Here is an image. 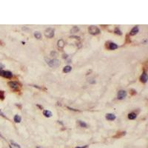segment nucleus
<instances>
[{
  "mask_svg": "<svg viewBox=\"0 0 148 148\" xmlns=\"http://www.w3.org/2000/svg\"><path fill=\"white\" fill-rule=\"evenodd\" d=\"M47 63L50 67H58L60 65V61L58 59H51L47 60Z\"/></svg>",
  "mask_w": 148,
  "mask_h": 148,
  "instance_id": "1",
  "label": "nucleus"
},
{
  "mask_svg": "<svg viewBox=\"0 0 148 148\" xmlns=\"http://www.w3.org/2000/svg\"><path fill=\"white\" fill-rule=\"evenodd\" d=\"M88 31L90 34L92 35H97L100 33V29L97 26H94V25H92V26H90L89 28H88Z\"/></svg>",
  "mask_w": 148,
  "mask_h": 148,
  "instance_id": "2",
  "label": "nucleus"
},
{
  "mask_svg": "<svg viewBox=\"0 0 148 148\" xmlns=\"http://www.w3.org/2000/svg\"><path fill=\"white\" fill-rule=\"evenodd\" d=\"M0 76L4 77V78H7V79H10L13 77V73L10 71L8 70H0Z\"/></svg>",
  "mask_w": 148,
  "mask_h": 148,
  "instance_id": "3",
  "label": "nucleus"
},
{
  "mask_svg": "<svg viewBox=\"0 0 148 148\" xmlns=\"http://www.w3.org/2000/svg\"><path fill=\"white\" fill-rule=\"evenodd\" d=\"M45 35L46 37L48 38H53L54 36V30L52 29V28H48L45 30Z\"/></svg>",
  "mask_w": 148,
  "mask_h": 148,
  "instance_id": "4",
  "label": "nucleus"
},
{
  "mask_svg": "<svg viewBox=\"0 0 148 148\" xmlns=\"http://www.w3.org/2000/svg\"><path fill=\"white\" fill-rule=\"evenodd\" d=\"M127 96V92L125 90H121L118 92V95H117V99L119 100H123L126 98Z\"/></svg>",
  "mask_w": 148,
  "mask_h": 148,
  "instance_id": "5",
  "label": "nucleus"
},
{
  "mask_svg": "<svg viewBox=\"0 0 148 148\" xmlns=\"http://www.w3.org/2000/svg\"><path fill=\"white\" fill-rule=\"evenodd\" d=\"M8 85L13 90H16L19 88V84L16 82H8Z\"/></svg>",
  "mask_w": 148,
  "mask_h": 148,
  "instance_id": "6",
  "label": "nucleus"
},
{
  "mask_svg": "<svg viewBox=\"0 0 148 148\" xmlns=\"http://www.w3.org/2000/svg\"><path fill=\"white\" fill-rule=\"evenodd\" d=\"M140 80L143 83H146L148 82V74H147V73L145 71L143 72V73L142 74V76L140 77Z\"/></svg>",
  "mask_w": 148,
  "mask_h": 148,
  "instance_id": "7",
  "label": "nucleus"
},
{
  "mask_svg": "<svg viewBox=\"0 0 148 148\" xmlns=\"http://www.w3.org/2000/svg\"><path fill=\"white\" fill-rule=\"evenodd\" d=\"M139 27L138 26H135L131 30H130V36H135V35H136L138 33H139Z\"/></svg>",
  "mask_w": 148,
  "mask_h": 148,
  "instance_id": "8",
  "label": "nucleus"
},
{
  "mask_svg": "<svg viewBox=\"0 0 148 148\" xmlns=\"http://www.w3.org/2000/svg\"><path fill=\"white\" fill-rule=\"evenodd\" d=\"M116 116L113 113H107L106 115V119L109 120V121H113L116 119Z\"/></svg>",
  "mask_w": 148,
  "mask_h": 148,
  "instance_id": "9",
  "label": "nucleus"
},
{
  "mask_svg": "<svg viewBox=\"0 0 148 148\" xmlns=\"http://www.w3.org/2000/svg\"><path fill=\"white\" fill-rule=\"evenodd\" d=\"M118 48V46L116 44V43H113V42H110L108 45V48L111 50H113L117 49Z\"/></svg>",
  "mask_w": 148,
  "mask_h": 148,
  "instance_id": "10",
  "label": "nucleus"
},
{
  "mask_svg": "<svg viewBox=\"0 0 148 148\" xmlns=\"http://www.w3.org/2000/svg\"><path fill=\"white\" fill-rule=\"evenodd\" d=\"M64 45H65V42H64L63 39H59L57 42V46L59 48H63L64 47Z\"/></svg>",
  "mask_w": 148,
  "mask_h": 148,
  "instance_id": "11",
  "label": "nucleus"
},
{
  "mask_svg": "<svg viewBox=\"0 0 148 148\" xmlns=\"http://www.w3.org/2000/svg\"><path fill=\"white\" fill-rule=\"evenodd\" d=\"M43 115L47 117V118H50L52 116V113L50 111V110H45L43 111Z\"/></svg>",
  "mask_w": 148,
  "mask_h": 148,
  "instance_id": "12",
  "label": "nucleus"
},
{
  "mask_svg": "<svg viewBox=\"0 0 148 148\" xmlns=\"http://www.w3.org/2000/svg\"><path fill=\"white\" fill-rule=\"evenodd\" d=\"M72 70V67L71 66H69V65H67L65 66L64 68H63V72L67 73H69Z\"/></svg>",
  "mask_w": 148,
  "mask_h": 148,
  "instance_id": "13",
  "label": "nucleus"
},
{
  "mask_svg": "<svg viewBox=\"0 0 148 148\" xmlns=\"http://www.w3.org/2000/svg\"><path fill=\"white\" fill-rule=\"evenodd\" d=\"M137 117V115L135 113H130L128 114V118L130 119V120H133V119H136Z\"/></svg>",
  "mask_w": 148,
  "mask_h": 148,
  "instance_id": "14",
  "label": "nucleus"
},
{
  "mask_svg": "<svg viewBox=\"0 0 148 148\" xmlns=\"http://www.w3.org/2000/svg\"><path fill=\"white\" fill-rule=\"evenodd\" d=\"M21 121H22V118H21L20 116L16 115V116H14V121H15L16 123H20Z\"/></svg>",
  "mask_w": 148,
  "mask_h": 148,
  "instance_id": "15",
  "label": "nucleus"
},
{
  "mask_svg": "<svg viewBox=\"0 0 148 148\" xmlns=\"http://www.w3.org/2000/svg\"><path fill=\"white\" fill-rule=\"evenodd\" d=\"M34 36L36 37V39H42V33H39V32H35L34 33Z\"/></svg>",
  "mask_w": 148,
  "mask_h": 148,
  "instance_id": "16",
  "label": "nucleus"
},
{
  "mask_svg": "<svg viewBox=\"0 0 148 148\" xmlns=\"http://www.w3.org/2000/svg\"><path fill=\"white\" fill-rule=\"evenodd\" d=\"M79 124L82 127H88V124L85 121H79Z\"/></svg>",
  "mask_w": 148,
  "mask_h": 148,
  "instance_id": "17",
  "label": "nucleus"
},
{
  "mask_svg": "<svg viewBox=\"0 0 148 148\" xmlns=\"http://www.w3.org/2000/svg\"><path fill=\"white\" fill-rule=\"evenodd\" d=\"M79 30V28H78V27H76V26H74L72 29H71V32L72 33H77L78 31Z\"/></svg>",
  "mask_w": 148,
  "mask_h": 148,
  "instance_id": "18",
  "label": "nucleus"
},
{
  "mask_svg": "<svg viewBox=\"0 0 148 148\" xmlns=\"http://www.w3.org/2000/svg\"><path fill=\"white\" fill-rule=\"evenodd\" d=\"M114 33H115L116 34H117V35H121V34H122L121 31L118 28H115V30H114Z\"/></svg>",
  "mask_w": 148,
  "mask_h": 148,
  "instance_id": "19",
  "label": "nucleus"
},
{
  "mask_svg": "<svg viewBox=\"0 0 148 148\" xmlns=\"http://www.w3.org/2000/svg\"><path fill=\"white\" fill-rule=\"evenodd\" d=\"M10 143H11V145H13V147H15L16 148H21V147L18 144H16V142H14L13 141H10Z\"/></svg>",
  "mask_w": 148,
  "mask_h": 148,
  "instance_id": "20",
  "label": "nucleus"
},
{
  "mask_svg": "<svg viewBox=\"0 0 148 148\" xmlns=\"http://www.w3.org/2000/svg\"><path fill=\"white\" fill-rule=\"evenodd\" d=\"M0 99H4V91L0 90Z\"/></svg>",
  "mask_w": 148,
  "mask_h": 148,
  "instance_id": "21",
  "label": "nucleus"
},
{
  "mask_svg": "<svg viewBox=\"0 0 148 148\" xmlns=\"http://www.w3.org/2000/svg\"><path fill=\"white\" fill-rule=\"evenodd\" d=\"M67 108H68V109H70V110H73V111H79V110H76V109H73V108H71V107H67Z\"/></svg>",
  "mask_w": 148,
  "mask_h": 148,
  "instance_id": "22",
  "label": "nucleus"
},
{
  "mask_svg": "<svg viewBox=\"0 0 148 148\" xmlns=\"http://www.w3.org/2000/svg\"><path fill=\"white\" fill-rule=\"evenodd\" d=\"M0 116H3V117H6L5 116H4V114L1 112V110H0Z\"/></svg>",
  "mask_w": 148,
  "mask_h": 148,
  "instance_id": "23",
  "label": "nucleus"
},
{
  "mask_svg": "<svg viewBox=\"0 0 148 148\" xmlns=\"http://www.w3.org/2000/svg\"><path fill=\"white\" fill-rule=\"evenodd\" d=\"M67 56H68L67 54H63V56H62V57H63V59H67Z\"/></svg>",
  "mask_w": 148,
  "mask_h": 148,
  "instance_id": "24",
  "label": "nucleus"
},
{
  "mask_svg": "<svg viewBox=\"0 0 148 148\" xmlns=\"http://www.w3.org/2000/svg\"><path fill=\"white\" fill-rule=\"evenodd\" d=\"M4 65L3 64H0V70H2V68H4Z\"/></svg>",
  "mask_w": 148,
  "mask_h": 148,
  "instance_id": "25",
  "label": "nucleus"
},
{
  "mask_svg": "<svg viewBox=\"0 0 148 148\" xmlns=\"http://www.w3.org/2000/svg\"><path fill=\"white\" fill-rule=\"evenodd\" d=\"M88 148V145H85L84 147H77V148Z\"/></svg>",
  "mask_w": 148,
  "mask_h": 148,
  "instance_id": "26",
  "label": "nucleus"
},
{
  "mask_svg": "<svg viewBox=\"0 0 148 148\" xmlns=\"http://www.w3.org/2000/svg\"><path fill=\"white\" fill-rule=\"evenodd\" d=\"M37 107H39L40 109H42L43 107H42V106H40V105H39V104H37Z\"/></svg>",
  "mask_w": 148,
  "mask_h": 148,
  "instance_id": "27",
  "label": "nucleus"
},
{
  "mask_svg": "<svg viewBox=\"0 0 148 148\" xmlns=\"http://www.w3.org/2000/svg\"><path fill=\"white\" fill-rule=\"evenodd\" d=\"M9 147H10V148H13V147H12V146H11V145H10V146H9Z\"/></svg>",
  "mask_w": 148,
  "mask_h": 148,
  "instance_id": "28",
  "label": "nucleus"
},
{
  "mask_svg": "<svg viewBox=\"0 0 148 148\" xmlns=\"http://www.w3.org/2000/svg\"></svg>",
  "mask_w": 148,
  "mask_h": 148,
  "instance_id": "29",
  "label": "nucleus"
}]
</instances>
